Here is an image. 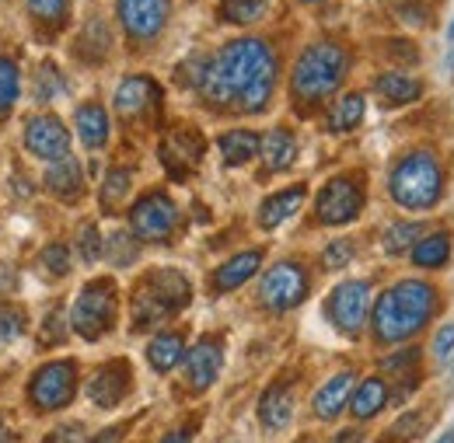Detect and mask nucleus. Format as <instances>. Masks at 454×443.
Wrapping results in <instances>:
<instances>
[{
  "mask_svg": "<svg viewBox=\"0 0 454 443\" xmlns=\"http://www.w3.org/2000/svg\"><path fill=\"white\" fill-rule=\"evenodd\" d=\"M277 88V53L262 39H234L217 56L203 63L200 98L217 112L238 109L255 115L270 105Z\"/></svg>",
  "mask_w": 454,
  "mask_h": 443,
  "instance_id": "nucleus-1",
  "label": "nucleus"
},
{
  "mask_svg": "<svg viewBox=\"0 0 454 443\" xmlns=\"http://www.w3.org/2000/svg\"><path fill=\"white\" fill-rule=\"evenodd\" d=\"M441 311V290L430 279H398L371 307V332L378 342L395 346L423 332Z\"/></svg>",
  "mask_w": 454,
  "mask_h": 443,
  "instance_id": "nucleus-2",
  "label": "nucleus"
},
{
  "mask_svg": "<svg viewBox=\"0 0 454 443\" xmlns=\"http://www.w3.org/2000/svg\"><path fill=\"white\" fill-rule=\"evenodd\" d=\"M349 70V53L340 43L322 39L315 46H308L297 56L294 74H290V91L294 102H301L304 109H318L325 98H333L340 91L342 77Z\"/></svg>",
  "mask_w": 454,
  "mask_h": 443,
  "instance_id": "nucleus-3",
  "label": "nucleus"
},
{
  "mask_svg": "<svg viewBox=\"0 0 454 443\" xmlns=\"http://www.w3.org/2000/svg\"><path fill=\"white\" fill-rule=\"evenodd\" d=\"M192 300V286L178 269H151L133 286L129 297V325L133 332H147L161 322L185 311Z\"/></svg>",
  "mask_w": 454,
  "mask_h": 443,
  "instance_id": "nucleus-4",
  "label": "nucleus"
},
{
  "mask_svg": "<svg viewBox=\"0 0 454 443\" xmlns=\"http://www.w3.org/2000/svg\"><path fill=\"white\" fill-rule=\"evenodd\" d=\"M388 196L395 206L423 214L434 210L444 196V165L434 151H409L402 154L388 175Z\"/></svg>",
  "mask_w": 454,
  "mask_h": 443,
  "instance_id": "nucleus-5",
  "label": "nucleus"
},
{
  "mask_svg": "<svg viewBox=\"0 0 454 443\" xmlns=\"http://www.w3.org/2000/svg\"><path fill=\"white\" fill-rule=\"evenodd\" d=\"M115 318H119V290L113 279L84 283L70 307V329L88 342H98L115 329Z\"/></svg>",
  "mask_w": 454,
  "mask_h": 443,
  "instance_id": "nucleus-6",
  "label": "nucleus"
},
{
  "mask_svg": "<svg viewBox=\"0 0 454 443\" xmlns=\"http://www.w3.org/2000/svg\"><path fill=\"white\" fill-rule=\"evenodd\" d=\"M371 283L367 279H346L340 283L329 300H325V318L333 322V329L346 338H356L364 332L367 318H371Z\"/></svg>",
  "mask_w": 454,
  "mask_h": 443,
  "instance_id": "nucleus-7",
  "label": "nucleus"
},
{
  "mask_svg": "<svg viewBox=\"0 0 454 443\" xmlns=\"http://www.w3.org/2000/svg\"><path fill=\"white\" fill-rule=\"evenodd\" d=\"M360 210H364V182L353 175L329 178L315 196V221L325 227L353 223L360 217Z\"/></svg>",
  "mask_w": 454,
  "mask_h": 443,
  "instance_id": "nucleus-8",
  "label": "nucleus"
},
{
  "mask_svg": "<svg viewBox=\"0 0 454 443\" xmlns=\"http://www.w3.org/2000/svg\"><path fill=\"white\" fill-rule=\"evenodd\" d=\"M129 230L140 241H171V234L178 230V206L171 203L168 192H144L129 210Z\"/></svg>",
  "mask_w": 454,
  "mask_h": 443,
  "instance_id": "nucleus-9",
  "label": "nucleus"
},
{
  "mask_svg": "<svg viewBox=\"0 0 454 443\" xmlns=\"http://www.w3.org/2000/svg\"><path fill=\"white\" fill-rule=\"evenodd\" d=\"M77 391V363L74 360H53L28 381V401L39 412H57L70 405Z\"/></svg>",
  "mask_w": 454,
  "mask_h": 443,
  "instance_id": "nucleus-10",
  "label": "nucleus"
},
{
  "mask_svg": "<svg viewBox=\"0 0 454 443\" xmlns=\"http://www.w3.org/2000/svg\"><path fill=\"white\" fill-rule=\"evenodd\" d=\"M308 290H311V279H308L301 262H277L259 279V300L270 311H290V307L304 304Z\"/></svg>",
  "mask_w": 454,
  "mask_h": 443,
  "instance_id": "nucleus-11",
  "label": "nucleus"
},
{
  "mask_svg": "<svg viewBox=\"0 0 454 443\" xmlns=\"http://www.w3.org/2000/svg\"><path fill=\"white\" fill-rule=\"evenodd\" d=\"M115 14H119V25L129 39L151 43L168 25L171 0H115Z\"/></svg>",
  "mask_w": 454,
  "mask_h": 443,
  "instance_id": "nucleus-12",
  "label": "nucleus"
},
{
  "mask_svg": "<svg viewBox=\"0 0 454 443\" xmlns=\"http://www.w3.org/2000/svg\"><path fill=\"white\" fill-rule=\"evenodd\" d=\"M25 147L32 158L39 161H63L70 158V136H67V126L59 122L57 115L43 112V115H32L25 122Z\"/></svg>",
  "mask_w": 454,
  "mask_h": 443,
  "instance_id": "nucleus-13",
  "label": "nucleus"
},
{
  "mask_svg": "<svg viewBox=\"0 0 454 443\" xmlns=\"http://www.w3.org/2000/svg\"><path fill=\"white\" fill-rule=\"evenodd\" d=\"M115 112L119 119L126 122H140V119H151L154 112L161 109V88L158 81L151 77H126L119 88H115V98H113Z\"/></svg>",
  "mask_w": 454,
  "mask_h": 443,
  "instance_id": "nucleus-14",
  "label": "nucleus"
},
{
  "mask_svg": "<svg viewBox=\"0 0 454 443\" xmlns=\"http://www.w3.org/2000/svg\"><path fill=\"white\" fill-rule=\"evenodd\" d=\"M221 367H224V342L221 338L196 342L185 353V381H189V391L192 394H203V391L221 377Z\"/></svg>",
  "mask_w": 454,
  "mask_h": 443,
  "instance_id": "nucleus-15",
  "label": "nucleus"
},
{
  "mask_svg": "<svg viewBox=\"0 0 454 443\" xmlns=\"http://www.w3.org/2000/svg\"><path fill=\"white\" fill-rule=\"evenodd\" d=\"M133 388V370H129V363L126 360H109V363H102L98 370H95V377L88 381V398H91V405H98V408H115L126 394Z\"/></svg>",
  "mask_w": 454,
  "mask_h": 443,
  "instance_id": "nucleus-16",
  "label": "nucleus"
},
{
  "mask_svg": "<svg viewBox=\"0 0 454 443\" xmlns=\"http://www.w3.org/2000/svg\"><path fill=\"white\" fill-rule=\"evenodd\" d=\"M158 158H161V165L168 167L171 178H189L192 167L200 165V158H203V140H200L196 129H175L171 136L161 140Z\"/></svg>",
  "mask_w": 454,
  "mask_h": 443,
  "instance_id": "nucleus-17",
  "label": "nucleus"
},
{
  "mask_svg": "<svg viewBox=\"0 0 454 443\" xmlns=\"http://www.w3.org/2000/svg\"><path fill=\"white\" fill-rule=\"evenodd\" d=\"M374 95L385 109H402V105H412L423 98V81L419 77H409L402 70H388L374 81Z\"/></svg>",
  "mask_w": 454,
  "mask_h": 443,
  "instance_id": "nucleus-18",
  "label": "nucleus"
},
{
  "mask_svg": "<svg viewBox=\"0 0 454 443\" xmlns=\"http://www.w3.org/2000/svg\"><path fill=\"white\" fill-rule=\"evenodd\" d=\"M259 266H262V252H259V248H248V252L231 255L224 266L210 276L214 293H231V290H238L241 283H248V279L259 273Z\"/></svg>",
  "mask_w": 454,
  "mask_h": 443,
  "instance_id": "nucleus-19",
  "label": "nucleus"
},
{
  "mask_svg": "<svg viewBox=\"0 0 454 443\" xmlns=\"http://www.w3.org/2000/svg\"><path fill=\"white\" fill-rule=\"evenodd\" d=\"M304 196H308V189H304V185H290V189L273 192L270 199H262V206H259V214H255L259 227H262V230H277L280 223H286L297 210H301Z\"/></svg>",
  "mask_w": 454,
  "mask_h": 443,
  "instance_id": "nucleus-20",
  "label": "nucleus"
},
{
  "mask_svg": "<svg viewBox=\"0 0 454 443\" xmlns=\"http://www.w3.org/2000/svg\"><path fill=\"white\" fill-rule=\"evenodd\" d=\"M43 185L50 196H57L63 203H77L84 196V171L74 158H63V161H53V167H46Z\"/></svg>",
  "mask_w": 454,
  "mask_h": 443,
  "instance_id": "nucleus-21",
  "label": "nucleus"
},
{
  "mask_svg": "<svg viewBox=\"0 0 454 443\" xmlns=\"http://www.w3.org/2000/svg\"><path fill=\"white\" fill-rule=\"evenodd\" d=\"M353 385H356V374H353V370H342L333 381H325L322 388L315 391V401H311L315 416H318V419H336L342 408H346V401H349Z\"/></svg>",
  "mask_w": 454,
  "mask_h": 443,
  "instance_id": "nucleus-22",
  "label": "nucleus"
},
{
  "mask_svg": "<svg viewBox=\"0 0 454 443\" xmlns=\"http://www.w3.org/2000/svg\"><path fill=\"white\" fill-rule=\"evenodd\" d=\"M259 419H262V426L270 433H280L284 426H290V419H294V391L286 385H273L259 398Z\"/></svg>",
  "mask_w": 454,
  "mask_h": 443,
  "instance_id": "nucleus-23",
  "label": "nucleus"
},
{
  "mask_svg": "<svg viewBox=\"0 0 454 443\" xmlns=\"http://www.w3.org/2000/svg\"><path fill=\"white\" fill-rule=\"evenodd\" d=\"M77 136L88 151H102L109 144V112L98 102H84L77 109Z\"/></svg>",
  "mask_w": 454,
  "mask_h": 443,
  "instance_id": "nucleus-24",
  "label": "nucleus"
},
{
  "mask_svg": "<svg viewBox=\"0 0 454 443\" xmlns=\"http://www.w3.org/2000/svg\"><path fill=\"white\" fill-rule=\"evenodd\" d=\"M217 147H221L227 167H241L262 151V136H255L252 129H231V133L217 136Z\"/></svg>",
  "mask_w": 454,
  "mask_h": 443,
  "instance_id": "nucleus-25",
  "label": "nucleus"
},
{
  "mask_svg": "<svg viewBox=\"0 0 454 443\" xmlns=\"http://www.w3.org/2000/svg\"><path fill=\"white\" fill-rule=\"evenodd\" d=\"M185 360V335L182 332H161L147 342V363L158 374H168Z\"/></svg>",
  "mask_w": 454,
  "mask_h": 443,
  "instance_id": "nucleus-26",
  "label": "nucleus"
},
{
  "mask_svg": "<svg viewBox=\"0 0 454 443\" xmlns=\"http://www.w3.org/2000/svg\"><path fill=\"white\" fill-rule=\"evenodd\" d=\"M262 161L270 171H286V167L294 165V158H297V136L286 129V126H277V129H270L266 136H262Z\"/></svg>",
  "mask_w": 454,
  "mask_h": 443,
  "instance_id": "nucleus-27",
  "label": "nucleus"
},
{
  "mask_svg": "<svg viewBox=\"0 0 454 443\" xmlns=\"http://www.w3.org/2000/svg\"><path fill=\"white\" fill-rule=\"evenodd\" d=\"M364 115H367V98H364L360 91H349V95H342L340 102L329 109L325 129H329V133H353V129L364 122Z\"/></svg>",
  "mask_w": 454,
  "mask_h": 443,
  "instance_id": "nucleus-28",
  "label": "nucleus"
},
{
  "mask_svg": "<svg viewBox=\"0 0 454 443\" xmlns=\"http://www.w3.org/2000/svg\"><path fill=\"white\" fill-rule=\"evenodd\" d=\"M385 405H388V385H385L381 377H367L360 388L353 391V398H349L353 419H360V423L374 419V416H378Z\"/></svg>",
  "mask_w": 454,
  "mask_h": 443,
  "instance_id": "nucleus-29",
  "label": "nucleus"
},
{
  "mask_svg": "<svg viewBox=\"0 0 454 443\" xmlns=\"http://www.w3.org/2000/svg\"><path fill=\"white\" fill-rule=\"evenodd\" d=\"M451 248H454V237L448 230L427 234V237L412 248V266H419V269H444V266L451 262Z\"/></svg>",
  "mask_w": 454,
  "mask_h": 443,
  "instance_id": "nucleus-30",
  "label": "nucleus"
},
{
  "mask_svg": "<svg viewBox=\"0 0 454 443\" xmlns=\"http://www.w3.org/2000/svg\"><path fill=\"white\" fill-rule=\"evenodd\" d=\"M419 241H423V223H416V221H398L381 234V245H385L388 255H405V252H412Z\"/></svg>",
  "mask_w": 454,
  "mask_h": 443,
  "instance_id": "nucleus-31",
  "label": "nucleus"
},
{
  "mask_svg": "<svg viewBox=\"0 0 454 443\" xmlns=\"http://www.w3.org/2000/svg\"><path fill=\"white\" fill-rule=\"evenodd\" d=\"M28 14L35 25H43L53 35L70 18V0H28Z\"/></svg>",
  "mask_w": 454,
  "mask_h": 443,
  "instance_id": "nucleus-32",
  "label": "nucleus"
},
{
  "mask_svg": "<svg viewBox=\"0 0 454 443\" xmlns=\"http://www.w3.org/2000/svg\"><path fill=\"white\" fill-rule=\"evenodd\" d=\"M129 182H133V175L119 165L106 175V185H102V210H106V214H115V210L126 203V196H129Z\"/></svg>",
  "mask_w": 454,
  "mask_h": 443,
  "instance_id": "nucleus-33",
  "label": "nucleus"
},
{
  "mask_svg": "<svg viewBox=\"0 0 454 443\" xmlns=\"http://www.w3.org/2000/svg\"><path fill=\"white\" fill-rule=\"evenodd\" d=\"M270 11V0H221V18L231 25H255Z\"/></svg>",
  "mask_w": 454,
  "mask_h": 443,
  "instance_id": "nucleus-34",
  "label": "nucleus"
},
{
  "mask_svg": "<svg viewBox=\"0 0 454 443\" xmlns=\"http://www.w3.org/2000/svg\"><path fill=\"white\" fill-rule=\"evenodd\" d=\"M67 91V77L59 74L57 63H39V70H35V98L39 102H53Z\"/></svg>",
  "mask_w": 454,
  "mask_h": 443,
  "instance_id": "nucleus-35",
  "label": "nucleus"
},
{
  "mask_svg": "<svg viewBox=\"0 0 454 443\" xmlns=\"http://www.w3.org/2000/svg\"><path fill=\"white\" fill-rule=\"evenodd\" d=\"M18 91H21V70L14 59L0 56V115L11 112V105L18 102Z\"/></svg>",
  "mask_w": 454,
  "mask_h": 443,
  "instance_id": "nucleus-36",
  "label": "nucleus"
},
{
  "mask_svg": "<svg viewBox=\"0 0 454 443\" xmlns=\"http://www.w3.org/2000/svg\"><path fill=\"white\" fill-rule=\"evenodd\" d=\"M77 252H81V259H84L88 266L102 255V234H98V227L91 221H84L81 230H77Z\"/></svg>",
  "mask_w": 454,
  "mask_h": 443,
  "instance_id": "nucleus-37",
  "label": "nucleus"
},
{
  "mask_svg": "<svg viewBox=\"0 0 454 443\" xmlns=\"http://www.w3.org/2000/svg\"><path fill=\"white\" fill-rule=\"evenodd\" d=\"M28 329V318L21 307H0V342H14Z\"/></svg>",
  "mask_w": 454,
  "mask_h": 443,
  "instance_id": "nucleus-38",
  "label": "nucleus"
},
{
  "mask_svg": "<svg viewBox=\"0 0 454 443\" xmlns=\"http://www.w3.org/2000/svg\"><path fill=\"white\" fill-rule=\"evenodd\" d=\"M109 262L113 266H129L137 262V241L126 234V230H115L109 237Z\"/></svg>",
  "mask_w": 454,
  "mask_h": 443,
  "instance_id": "nucleus-39",
  "label": "nucleus"
},
{
  "mask_svg": "<svg viewBox=\"0 0 454 443\" xmlns=\"http://www.w3.org/2000/svg\"><path fill=\"white\" fill-rule=\"evenodd\" d=\"M430 356L437 367H451V356H454V325H444L441 332L434 335L430 342Z\"/></svg>",
  "mask_w": 454,
  "mask_h": 443,
  "instance_id": "nucleus-40",
  "label": "nucleus"
},
{
  "mask_svg": "<svg viewBox=\"0 0 454 443\" xmlns=\"http://www.w3.org/2000/svg\"><path fill=\"white\" fill-rule=\"evenodd\" d=\"M63 338H67V307L57 304L53 315L46 318V325H43V346H59Z\"/></svg>",
  "mask_w": 454,
  "mask_h": 443,
  "instance_id": "nucleus-41",
  "label": "nucleus"
},
{
  "mask_svg": "<svg viewBox=\"0 0 454 443\" xmlns=\"http://www.w3.org/2000/svg\"><path fill=\"white\" fill-rule=\"evenodd\" d=\"M349 259H353V241H333L322 252V266L325 269H342Z\"/></svg>",
  "mask_w": 454,
  "mask_h": 443,
  "instance_id": "nucleus-42",
  "label": "nucleus"
},
{
  "mask_svg": "<svg viewBox=\"0 0 454 443\" xmlns=\"http://www.w3.org/2000/svg\"><path fill=\"white\" fill-rule=\"evenodd\" d=\"M43 266H46L53 276H67V273H70V252H67V245H50V248L43 252Z\"/></svg>",
  "mask_w": 454,
  "mask_h": 443,
  "instance_id": "nucleus-43",
  "label": "nucleus"
},
{
  "mask_svg": "<svg viewBox=\"0 0 454 443\" xmlns=\"http://www.w3.org/2000/svg\"><path fill=\"white\" fill-rule=\"evenodd\" d=\"M427 412H409V416H402V423H398L395 430V437H419L423 430H427V419H423Z\"/></svg>",
  "mask_w": 454,
  "mask_h": 443,
  "instance_id": "nucleus-44",
  "label": "nucleus"
},
{
  "mask_svg": "<svg viewBox=\"0 0 454 443\" xmlns=\"http://www.w3.org/2000/svg\"><path fill=\"white\" fill-rule=\"evenodd\" d=\"M81 437H84L81 426H59V430H53L43 443H81Z\"/></svg>",
  "mask_w": 454,
  "mask_h": 443,
  "instance_id": "nucleus-45",
  "label": "nucleus"
},
{
  "mask_svg": "<svg viewBox=\"0 0 454 443\" xmlns=\"http://www.w3.org/2000/svg\"><path fill=\"white\" fill-rule=\"evenodd\" d=\"M122 433H126V426H109V430H102L91 443H119L122 440Z\"/></svg>",
  "mask_w": 454,
  "mask_h": 443,
  "instance_id": "nucleus-46",
  "label": "nucleus"
},
{
  "mask_svg": "<svg viewBox=\"0 0 454 443\" xmlns=\"http://www.w3.org/2000/svg\"><path fill=\"white\" fill-rule=\"evenodd\" d=\"M192 433H196L192 426H189V430H171V433L161 443H192Z\"/></svg>",
  "mask_w": 454,
  "mask_h": 443,
  "instance_id": "nucleus-47",
  "label": "nucleus"
},
{
  "mask_svg": "<svg viewBox=\"0 0 454 443\" xmlns=\"http://www.w3.org/2000/svg\"><path fill=\"white\" fill-rule=\"evenodd\" d=\"M448 63H451V70H454V25L448 28Z\"/></svg>",
  "mask_w": 454,
  "mask_h": 443,
  "instance_id": "nucleus-48",
  "label": "nucleus"
},
{
  "mask_svg": "<svg viewBox=\"0 0 454 443\" xmlns=\"http://www.w3.org/2000/svg\"><path fill=\"white\" fill-rule=\"evenodd\" d=\"M0 443H14V437H11L7 430H4V423H0Z\"/></svg>",
  "mask_w": 454,
  "mask_h": 443,
  "instance_id": "nucleus-49",
  "label": "nucleus"
},
{
  "mask_svg": "<svg viewBox=\"0 0 454 443\" xmlns=\"http://www.w3.org/2000/svg\"><path fill=\"white\" fill-rule=\"evenodd\" d=\"M437 443H454V426H451V430H448V433H444V437H441Z\"/></svg>",
  "mask_w": 454,
  "mask_h": 443,
  "instance_id": "nucleus-50",
  "label": "nucleus"
},
{
  "mask_svg": "<svg viewBox=\"0 0 454 443\" xmlns=\"http://www.w3.org/2000/svg\"><path fill=\"white\" fill-rule=\"evenodd\" d=\"M301 4H325V0H301Z\"/></svg>",
  "mask_w": 454,
  "mask_h": 443,
  "instance_id": "nucleus-51",
  "label": "nucleus"
},
{
  "mask_svg": "<svg viewBox=\"0 0 454 443\" xmlns=\"http://www.w3.org/2000/svg\"><path fill=\"white\" fill-rule=\"evenodd\" d=\"M451 391H454V363H451Z\"/></svg>",
  "mask_w": 454,
  "mask_h": 443,
  "instance_id": "nucleus-52",
  "label": "nucleus"
}]
</instances>
